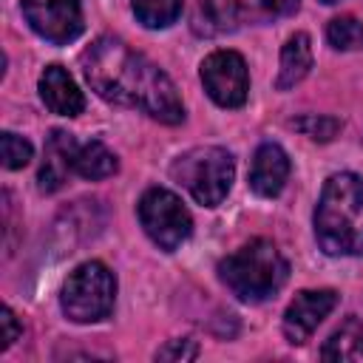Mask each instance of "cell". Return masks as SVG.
Returning <instances> with one entry per match:
<instances>
[{
  "mask_svg": "<svg viewBox=\"0 0 363 363\" xmlns=\"http://www.w3.org/2000/svg\"><path fill=\"white\" fill-rule=\"evenodd\" d=\"M309 68H312V43H309V34L298 31L281 48V68H278L275 88L278 91L295 88L309 74Z\"/></svg>",
  "mask_w": 363,
  "mask_h": 363,
  "instance_id": "15",
  "label": "cell"
},
{
  "mask_svg": "<svg viewBox=\"0 0 363 363\" xmlns=\"http://www.w3.org/2000/svg\"><path fill=\"white\" fill-rule=\"evenodd\" d=\"M79 62L85 79L102 99L142 108L147 116L164 125H179L184 119V108L170 77L145 54L128 48L122 40L116 37L94 40L82 51Z\"/></svg>",
  "mask_w": 363,
  "mask_h": 363,
  "instance_id": "1",
  "label": "cell"
},
{
  "mask_svg": "<svg viewBox=\"0 0 363 363\" xmlns=\"http://www.w3.org/2000/svg\"><path fill=\"white\" fill-rule=\"evenodd\" d=\"M221 284L244 303H261L272 298L289 278V264L281 250L267 238H252L218 264Z\"/></svg>",
  "mask_w": 363,
  "mask_h": 363,
  "instance_id": "3",
  "label": "cell"
},
{
  "mask_svg": "<svg viewBox=\"0 0 363 363\" xmlns=\"http://www.w3.org/2000/svg\"><path fill=\"white\" fill-rule=\"evenodd\" d=\"M136 213H139V221H142L147 238L167 252L179 250L193 233V218H190L187 207L182 204V199L176 193H170L164 187L145 190Z\"/></svg>",
  "mask_w": 363,
  "mask_h": 363,
  "instance_id": "6",
  "label": "cell"
},
{
  "mask_svg": "<svg viewBox=\"0 0 363 363\" xmlns=\"http://www.w3.org/2000/svg\"><path fill=\"white\" fill-rule=\"evenodd\" d=\"M40 96L51 113L60 116H79L85 108V96L71 79V74L62 65H48L40 74Z\"/></svg>",
  "mask_w": 363,
  "mask_h": 363,
  "instance_id": "11",
  "label": "cell"
},
{
  "mask_svg": "<svg viewBox=\"0 0 363 363\" xmlns=\"http://www.w3.org/2000/svg\"><path fill=\"white\" fill-rule=\"evenodd\" d=\"M116 298V278L102 261L79 264L62 284L60 306L74 323H96L111 315Z\"/></svg>",
  "mask_w": 363,
  "mask_h": 363,
  "instance_id": "5",
  "label": "cell"
},
{
  "mask_svg": "<svg viewBox=\"0 0 363 363\" xmlns=\"http://www.w3.org/2000/svg\"><path fill=\"white\" fill-rule=\"evenodd\" d=\"M241 23V3L238 0H196L190 14V28L199 37H221L235 31Z\"/></svg>",
  "mask_w": 363,
  "mask_h": 363,
  "instance_id": "12",
  "label": "cell"
},
{
  "mask_svg": "<svg viewBox=\"0 0 363 363\" xmlns=\"http://www.w3.org/2000/svg\"><path fill=\"white\" fill-rule=\"evenodd\" d=\"M196 357H199V346L193 340H170L156 352V360H196Z\"/></svg>",
  "mask_w": 363,
  "mask_h": 363,
  "instance_id": "21",
  "label": "cell"
},
{
  "mask_svg": "<svg viewBox=\"0 0 363 363\" xmlns=\"http://www.w3.org/2000/svg\"><path fill=\"white\" fill-rule=\"evenodd\" d=\"M320 357L332 363H363V323L346 318L323 343Z\"/></svg>",
  "mask_w": 363,
  "mask_h": 363,
  "instance_id": "16",
  "label": "cell"
},
{
  "mask_svg": "<svg viewBox=\"0 0 363 363\" xmlns=\"http://www.w3.org/2000/svg\"><path fill=\"white\" fill-rule=\"evenodd\" d=\"M133 14L147 28H167L182 14V0H133Z\"/></svg>",
  "mask_w": 363,
  "mask_h": 363,
  "instance_id": "17",
  "label": "cell"
},
{
  "mask_svg": "<svg viewBox=\"0 0 363 363\" xmlns=\"http://www.w3.org/2000/svg\"><path fill=\"white\" fill-rule=\"evenodd\" d=\"M0 329H3V335H0V349H9V346L20 337V323H17V318H14V312H11L9 306H3V312H0Z\"/></svg>",
  "mask_w": 363,
  "mask_h": 363,
  "instance_id": "22",
  "label": "cell"
},
{
  "mask_svg": "<svg viewBox=\"0 0 363 363\" xmlns=\"http://www.w3.org/2000/svg\"><path fill=\"white\" fill-rule=\"evenodd\" d=\"M23 14L28 26L54 45L77 40L85 26L79 0H23Z\"/></svg>",
  "mask_w": 363,
  "mask_h": 363,
  "instance_id": "8",
  "label": "cell"
},
{
  "mask_svg": "<svg viewBox=\"0 0 363 363\" xmlns=\"http://www.w3.org/2000/svg\"><path fill=\"white\" fill-rule=\"evenodd\" d=\"M315 238L326 255L363 252V179L357 173L326 179L315 207Z\"/></svg>",
  "mask_w": 363,
  "mask_h": 363,
  "instance_id": "2",
  "label": "cell"
},
{
  "mask_svg": "<svg viewBox=\"0 0 363 363\" xmlns=\"http://www.w3.org/2000/svg\"><path fill=\"white\" fill-rule=\"evenodd\" d=\"M292 128L301 130L303 136L315 139V142H329L340 133L343 122L337 116H318V113H309V116H298L292 119Z\"/></svg>",
  "mask_w": 363,
  "mask_h": 363,
  "instance_id": "19",
  "label": "cell"
},
{
  "mask_svg": "<svg viewBox=\"0 0 363 363\" xmlns=\"http://www.w3.org/2000/svg\"><path fill=\"white\" fill-rule=\"evenodd\" d=\"M170 176L199 204L216 207L230 193V184H233V176H235V162H233L230 150L216 147V145H201V147H193V150L182 153L173 162Z\"/></svg>",
  "mask_w": 363,
  "mask_h": 363,
  "instance_id": "4",
  "label": "cell"
},
{
  "mask_svg": "<svg viewBox=\"0 0 363 363\" xmlns=\"http://www.w3.org/2000/svg\"><path fill=\"white\" fill-rule=\"evenodd\" d=\"M326 40L337 51H357V48H363V23L349 14L335 17L326 26Z\"/></svg>",
  "mask_w": 363,
  "mask_h": 363,
  "instance_id": "18",
  "label": "cell"
},
{
  "mask_svg": "<svg viewBox=\"0 0 363 363\" xmlns=\"http://www.w3.org/2000/svg\"><path fill=\"white\" fill-rule=\"evenodd\" d=\"M201 82L210 99L221 108H241L250 94L247 62L238 51L218 48L201 62Z\"/></svg>",
  "mask_w": 363,
  "mask_h": 363,
  "instance_id": "7",
  "label": "cell"
},
{
  "mask_svg": "<svg viewBox=\"0 0 363 363\" xmlns=\"http://www.w3.org/2000/svg\"><path fill=\"white\" fill-rule=\"evenodd\" d=\"M261 3H264V9H267V11H272V14H281V17H284V14H292V11L298 9V3H301V0H261Z\"/></svg>",
  "mask_w": 363,
  "mask_h": 363,
  "instance_id": "23",
  "label": "cell"
},
{
  "mask_svg": "<svg viewBox=\"0 0 363 363\" xmlns=\"http://www.w3.org/2000/svg\"><path fill=\"white\" fill-rule=\"evenodd\" d=\"M0 156H3V167H6V170H20V167H26V164L31 162L34 147H31L28 139H23V136L6 130V133L0 136Z\"/></svg>",
  "mask_w": 363,
  "mask_h": 363,
  "instance_id": "20",
  "label": "cell"
},
{
  "mask_svg": "<svg viewBox=\"0 0 363 363\" xmlns=\"http://www.w3.org/2000/svg\"><path fill=\"white\" fill-rule=\"evenodd\" d=\"M68 162H71V173L82 176V179H108L119 170V162L116 156L99 142V139H91V142H71L68 147Z\"/></svg>",
  "mask_w": 363,
  "mask_h": 363,
  "instance_id": "13",
  "label": "cell"
},
{
  "mask_svg": "<svg viewBox=\"0 0 363 363\" xmlns=\"http://www.w3.org/2000/svg\"><path fill=\"white\" fill-rule=\"evenodd\" d=\"M323 3H337V0H323Z\"/></svg>",
  "mask_w": 363,
  "mask_h": 363,
  "instance_id": "24",
  "label": "cell"
},
{
  "mask_svg": "<svg viewBox=\"0 0 363 363\" xmlns=\"http://www.w3.org/2000/svg\"><path fill=\"white\" fill-rule=\"evenodd\" d=\"M337 306L335 289H303L295 295V301L284 312V337L295 346L306 343L309 335L323 323V318Z\"/></svg>",
  "mask_w": 363,
  "mask_h": 363,
  "instance_id": "9",
  "label": "cell"
},
{
  "mask_svg": "<svg viewBox=\"0 0 363 363\" xmlns=\"http://www.w3.org/2000/svg\"><path fill=\"white\" fill-rule=\"evenodd\" d=\"M74 136L65 130H51L48 142H45V159L40 167V190L43 193H54L65 184L68 173H71V162H68V147H71Z\"/></svg>",
  "mask_w": 363,
  "mask_h": 363,
  "instance_id": "14",
  "label": "cell"
},
{
  "mask_svg": "<svg viewBox=\"0 0 363 363\" xmlns=\"http://www.w3.org/2000/svg\"><path fill=\"white\" fill-rule=\"evenodd\" d=\"M289 179V156L284 153L281 145L264 142L258 145L252 164H250V187L252 193L264 199H275Z\"/></svg>",
  "mask_w": 363,
  "mask_h": 363,
  "instance_id": "10",
  "label": "cell"
}]
</instances>
